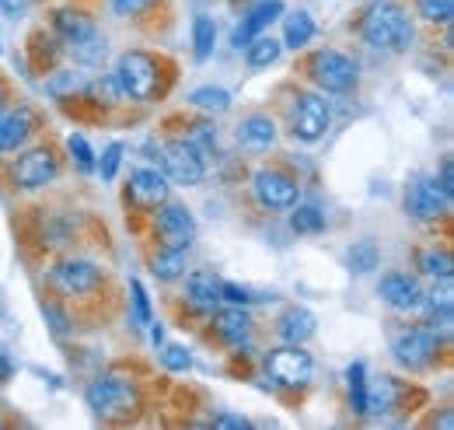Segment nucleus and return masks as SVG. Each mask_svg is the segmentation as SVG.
<instances>
[{
	"mask_svg": "<svg viewBox=\"0 0 454 430\" xmlns=\"http://www.w3.org/2000/svg\"><path fill=\"white\" fill-rule=\"evenodd\" d=\"M349 402H353V413H367V378H364V364H353L349 368Z\"/></svg>",
	"mask_w": 454,
	"mask_h": 430,
	"instance_id": "obj_33",
	"label": "nucleus"
},
{
	"mask_svg": "<svg viewBox=\"0 0 454 430\" xmlns=\"http://www.w3.org/2000/svg\"><path fill=\"white\" fill-rule=\"evenodd\" d=\"M378 291H381V298H385L392 308H398V312H412V308H419V305L427 301L419 280L409 276V273H385Z\"/></svg>",
	"mask_w": 454,
	"mask_h": 430,
	"instance_id": "obj_15",
	"label": "nucleus"
},
{
	"mask_svg": "<svg viewBox=\"0 0 454 430\" xmlns=\"http://www.w3.org/2000/svg\"><path fill=\"white\" fill-rule=\"evenodd\" d=\"M119 158H122V144H109V151L102 155V179H115Z\"/></svg>",
	"mask_w": 454,
	"mask_h": 430,
	"instance_id": "obj_40",
	"label": "nucleus"
},
{
	"mask_svg": "<svg viewBox=\"0 0 454 430\" xmlns=\"http://www.w3.org/2000/svg\"><path fill=\"white\" fill-rule=\"evenodd\" d=\"M238 144L245 151H270L277 144V123L270 115H248L241 126H238Z\"/></svg>",
	"mask_w": 454,
	"mask_h": 430,
	"instance_id": "obj_19",
	"label": "nucleus"
},
{
	"mask_svg": "<svg viewBox=\"0 0 454 430\" xmlns=\"http://www.w3.org/2000/svg\"><path fill=\"white\" fill-rule=\"evenodd\" d=\"M437 186H441V189H444V193H448V196H454V179H451V162H444V164H441V182H437Z\"/></svg>",
	"mask_w": 454,
	"mask_h": 430,
	"instance_id": "obj_42",
	"label": "nucleus"
},
{
	"mask_svg": "<svg viewBox=\"0 0 454 430\" xmlns=\"http://www.w3.org/2000/svg\"><path fill=\"white\" fill-rule=\"evenodd\" d=\"M419 4V14L434 25H448L454 14V0H416Z\"/></svg>",
	"mask_w": 454,
	"mask_h": 430,
	"instance_id": "obj_34",
	"label": "nucleus"
},
{
	"mask_svg": "<svg viewBox=\"0 0 454 430\" xmlns=\"http://www.w3.org/2000/svg\"><path fill=\"white\" fill-rule=\"evenodd\" d=\"M378 245L374 242H356L353 249H349V256H346V263L353 273H371V269H378Z\"/></svg>",
	"mask_w": 454,
	"mask_h": 430,
	"instance_id": "obj_29",
	"label": "nucleus"
},
{
	"mask_svg": "<svg viewBox=\"0 0 454 430\" xmlns=\"http://www.w3.org/2000/svg\"><path fill=\"white\" fill-rule=\"evenodd\" d=\"M67 147H70V155L77 158V164H81L84 171H91V168H95V151L88 147V140H84L81 133H70V140H67Z\"/></svg>",
	"mask_w": 454,
	"mask_h": 430,
	"instance_id": "obj_36",
	"label": "nucleus"
},
{
	"mask_svg": "<svg viewBox=\"0 0 454 430\" xmlns=\"http://www.w3.org/2000/svg\"><path fill=\"white\" fill-rule=\"evenodd\" d=\"M398 402L395 378H381L374 388H367V413H392Z\"/></svg>",
	"mask_w": 454,
	"mask_h": 430,
	"instance_id": "obj_24",
	"label": "nucleus"
},
{
	"mask_svg": "<svg viewBox=\"0 0 454 430\" xmlns=\"http://www.w3.org/2000/svg\"><path fill=\"white\" fill-rule=\"evenodd\" d=\"M113 77L115 84H119V92L126 99H133V102H154L165 92V67H161V60L151 53H140V50L122 53Z\"/></svg>",
	"mask_w": 454,
	"mask_h": 430,
	"instance_id": "obj_1",
	"label": "nucleus"
},
{
	"mask_svg": "<svg viewBox=\"0 0 454 430\" xmlns=\"http://www.w3.org/2000/svg\"><path fill=\"white\" fill-rule=\"evenodd\" d=\"M57 32L67 43V53L74 56L77 63L95 67V63L106 60V50H109L106 36L95 28V21L88 14H81V11H57Z\"/></svg>",
	"mask_w": 454,
	"mask_h": 430,
	"instance_id": "obj_4",
	"label": "nucleus"
},
{
	"mask_svg": "<svg viewBox=\"0 0 454 430\" xmlns=\"http://www.w3.org/2000/svg\"><path fill=\"white\" fill-rule=\"evenodd\" d=\"M416 39V28L409 21V14L392 4V0H381L367 11L364 18V43L374 46V50H392V53H402L409 50Z\"/></svg>",
	"mask_w": 454,
	"mask_h": 430,
	"instance_id": "obj_2",
	"label": "nucleus"
},
{
	"mask_svg": "<svg viewBox=\"0 0 454 430\" xmlns=\"http://www.w3.org/2000/svg\"><path fill=\"white\" fill-rule=\"evenodd\" d=\"M11 371H14V364H11V357H7V350L0 346V381H7V378H11Z\"/></svg>",
	"mask_w": 454,
	"mask_h": 430,
	"instance_id": "obj_44",
	"label": "nucleus"
},
{
	"mask_svg": "<svg viewBox=\"0 0 454 430\" xmlns=\"http://www.w3.org/2000/svg\"><path fill=\"white\" fill-rule=\"evenodd\" d=\"M252 193L266 211H290L301 200V186L297 179H290L280 168H262L252 179Z\"/></svg>",
	"mask_w": 454,
	"mask_h": 430,
	"instance_id": "obj_9",
	"label": "nucleus"
},
{
	"mask_svg": "<svg viewBox=\"0 0 454 430\" xmlns=\"http://www.w3.org/2000/svg\"><path fill=\"white\" fill-rule=\"evenodd\" d=\"M221 301H231V305H252L255 298L245 291V287H238V283H221Z\"/></svg>",
	"mask_w": 454,
	"mask_h": 430,
	"instance_id": "obj_38",
	"label": "nucleus"
},
{
	"mask_svg": "<svg viewBox=\"0 0 454 430\" xmlns=\"http://www.w3.org/2000/svg\"><path fill=\"white\" fill-rule=\"evenodd\" d=\"M214 322H217V336L224 339L227 346H241V343L252 339V315L241 305H234L227 312H217Z\"/></svg>",
	"mask_w": 454,
	"mask_h": 430,
	"instance_id": "obj_20",
	"label": "nucleus"
},
{
	"mask_svg": "<svg viewBox=\"0 0 454 430\" xmlns=\"http://www.w3.org/2000/svg\"><path fill=\"white\" fill-rule=\"evenodd\" d=\"M392 354H395V361L402 368L419 371V368L437 361L441 336H437V329H405V332H398L395 339H392Z\"/></svg>",
	"mask_w": 454,
	"mask_h": 430,
	"instance_id": "obj_7",
	"label": "nucleus"
},
{
	"mask_svg": "<svg viewBox=\"0 0 454 430\" xmlns=\"http://www.w3.org/2000/svg\"><path fill=\"white\" fill-rule=\"evenodd\" d=\"M28 4H32V0H0V11H4V14H21Z\"/></svg>",
	"mask_w": 454,
	"mask_h": 430,
	"instance_id": "obj_43",
	"label": "nucleus"
},
{
	"mask_svg": "<svg viewBox=\"0 0 454 430\" xmlns=\"http://www.w3.org/2000/svg\"><path fill=\"white\" fill-rule=\"evenodd\" d=\"M147 7H151V0H113V11L119 18H137Z\"/></svg>",
	"mask_w": 454,
	"mask_h": 430,
	"instance_id": "obj_39",
	"label": "nucleus"
},
{
	"mask_svg": "<svg viewBox=\"0 0 454 430\" xmlns=\"http://www.w3.org/2000/svg\"><path fill=\"white\" fill-rule=\"evenodd\" d=\"M185 291H189L192 308H200V312H217V305H221V280H217L214 273H192L189 283H185Z\"/></svg>",
	"mask_w": 454,
	"mask_h": 430,
	"instance_id": "obj_22",
	"label": "nucleus"
},
{
	"mask_svg": "<svg viewBox=\"0 0 454 430\" xmlns=\"http://www.w3.org/2000/svg\"><path fill=\"white\" fill-rule=\"evenodd\" d=\"M161 364L168 368V371H189L192 368V357H189V350L185 346H178V343H171V346H165V354H161Z\"/></svg>",
	"mask_w": 454,
	"mask_h": 430,
	"instance_id": "obj_35",
	"label": "nucleus"
},
{
	"mask_svg": "<svg viewBox=\"0 0 454 430\" xmlns=\"http://www.w3.org/2000/svg\"><path fill=\"white\" fill-rule=\"evenodd\" d=\"M129 196L144 207H158L168 200V175H161L158 168H137L129 175Z\"/></svg>",
	"mask_w": 454,
	"mask_h": 430,
	"instance_id": "obj_16",
	"label": "nucleus"
},
{
	"mask_svg": "<svg viewBox=\"0 0 454 430\" xmlns=\"http://www.w3.org/2000/svg\"><path fill=\"white\" fill-rule=\"evenodd\" d=\"M35 130V115L32 108H14L7 115H0V155L7 151H18Z\"/></svg>",
	"mask_w": 454,
	"mask_h": 430,
	"instance_id": "obj_18",
	"label": "nucleus"
},
{
	"mask_svg": "<svg viewBox=\"0 0 454 430\" xmlns=\"http://www.w3.org/2000/svg\"><path fill=\"white\" fill-rule=\"evenodd\" d=\"M214 427H234V430H245V427H248V420H245V417H231V413H221V417L214 420Z\"/></svg>",
	"mask_w": 454,
	"mask_h": 430,
	"instance_id": "obj_41",
	"label": "nucleus"
},
{
	"mask_svg": "<svg viewBox=\"0 0 454 430\" xmlns=\"http://www.w3.org/2000/svg\"><path fill=\"white\" fill-rule=\"evenodd\" d=\"M308 74L322 92H333V95H342L356 84V63L336 50H318L308 60Z\"/></svg>",
	"mask_w": 454,
	"mask_h": 430,
	"instance_id": "obj_5",
	"label": "nucleus"
},
{
	"mask_svg": "<svg viewBox=\"0 0 454 430\" xmlns=\"http://www.w3.org/2000/svg\"><path fill=\"white\" fill-rule=\"evenodd\" d=\"M284 14V4L280 0H262V4H255L252 11H248V18L238 25V32H234V46L241 50V46H248L255 36H262L277 18Z\"/></svg>",
	"mask_w": 454,
	"mask_h": 430,
	"instance_id": "obj_17",
	"label": "nucleus"
},
{
	"mask_svg": "<svg viewBox=\"0 0 454 430\" xmlns=\"http://www.w3.org/2000/svg\"><path fill=\"white\" fill-rule=\"evenodd\" d=\"M248 67H273L277 60H280V53H284V43H277V39H270V36H255L248 46Z\"/></svg>",
	"mask_w": 454,
	"mask_h": 430,
	"instance_id": "obj_25",
	"label": "nucleus"
},
{
	"mask_svg": "<svg viewBox=\"0 0 454 430\" xmlns=\"http://www.w3.org/2000/svg\"><path fill=\"white\" fill-rule=\"evenodd\" d=\"M419 269L427 276H434V280H451L454 263L444 249H427V252H419Z\"/></svg>",
	"mask_w": 454,
	"mask_h": 430,
	"instance_id": "obj_27",
	"label": "nucleus"
},
{
	"mask_svg": "<svg viewBox=\"0 0 454 430\" xmlns=\"http://www.w3.org/2000/svg\"><path fill=\"white\" fill-rule=\"evenodd\" d=\"M161 158H165V175L178 186H200L207 175V151L196 147L192 140H171Z\"/></svg>",
	"mask_w": 454,
	"mask_h": 430,
	"instance_id": "obj_8",
	"label": "nucleus"
},
{
	"mask_svg": "<svg viewBox=\"0 0 454 430\" xmlns=\"http://www.w3.org/2000/svg\"><path fill=\"white\" fill-rule=\"evenodd\" d=\"M151 273L158 280H178L185 273V249H161L154 259H151Z\"/></svg>",
	"mask_w": 454,
	"mask_h": 430,
	"instance_id": "obj_26",
	"label": "nucleus"
},
{
	"mask_svg": "<svg viewBox=\"0 0 454 430\" xmlns=\"http://www.w3.org/2000/svg\"><path fill=\"white\" fill-rule=\"evenodd\" d=\"M189 102L196 108H203V112H227L231 95H227L224 88H200V92H192Z\"/></svg>",
	"mask_w": 454,
	"mask_h": 430,
	"instance_id": "obj_30",
	"label": "nucleus"
},
{
	"mask_svg": "<svg viewBox=\"0 0 454 430\" xmlns=\"http://www.w3.org/2000/svg\"><path fill=\"white\" fill-rule=\"evenodd\" d=\"M266 371L284 388H304L315 375V361L308 350H301V343H286L266 357Z\"/></svg>",
	"mask_w": 454,
	"mask_h": 430,
	"instance_id": "obj_6",
	"label": "nucleus"
},
{
	"mask_svg": "<svg viewBox=\"0 0 454 430\" xmlns=\"http://www.w3.org/2000/svg\"><path fill=\"white\" fill-rule=\"evenodd\" d=\"M133 312H137V322L151 325V301H147L144 283H137V280H133Z\"/></svg>",
	"mask_w": 454,
	"mask_h": 430,
	"instance_id": "obj_37",
	"label": "nucleus"
},
{
	"mask_svg": "<svg viewBox=\"0 0 454 430\" xmlns=\"http://www.w3.org/2000/svg\"><path fill=\"white\" fill-rule=\"evenodd\" d=\"M59 175V162L50 147H35V151H25L14 168H11V179L18 189H43L50 186Z\"/></svg>",
	"mask_w": 454,
	"mask_h": 430,
	"instance_id": "obj_11",
	"label": "nucleus"
},
{
	"mask_svg": "<svg viewBox=\"0 0 454 430\" xmlns=\"http://www.w3.org/2000/svg\"><path fill=\"white\" fill-rule=\"evenodd\" d=\"M290 220H294V231H301V235H315V231L325 227V214L318 207H311V203H294Z\"/></svg>",
	"mask_w": 454,
	"mask_h": 430,
	"instance_id": "obj_28",
	"label": "nucleus"
},
{
	"mask_svg": "<svg viewBox=\"0 0 454 430\" xmlns=\"http://www.w3.org/2000/svg\"><path fill=\"white\" fill-rule=\"evenodd\" d=\"M405 211L416 220H437L451 211V196L437 186V179H416L405 189Z\"/></svg>",
	"mask_w": 454,
	"mask_h": 430,
	"instance_id": "obj_13",
	"label": "nucleus"
},
{
	"mask_svg": "<svg viewBox=\"0 0 454 430\" xmlns=\"http://www.w3.org/2000/svg\"><path fill=\"white\" fill-rule=\"evenodd\" d=\"M140 402H144L140 385L129 381V378L106 375V378H95L88 385V406L102 420H129V417H137Z\"/></svg>",
	"mask_w": 454,
	"mask_h": 430,
	"instance_id": "obj_3",
	"label": "nucleus"
},
{
	"mask_svg": "<svg viewBox=\"0 0 454 430\" xmlns=\"http://www.w3.org/2000/svg\"><path fill=\"white\" fill-rule=\"evenodd\" d=\"M315 315L308 312V308H301V305H294V308H286L284 315L277 319V336L284 339V343H304V339H311V332H315Z\"/></svg>",
	"mask_w": 454,
	"mask_h": 430,
	"instance_id": "obj_21",
	"label": "nucleus"
},
{
	"mask_svg": "<svg viewBox=\"0 0 454 430\" xmlns=\"http://www.w3.org/2000/svg\"><path fill=\"white\" fill-rule=\"evenodd\" d=\"M50 280L57 283L63 294L81 298V294H91V291L102 287V269L95 267V263H88V259H67V263H59L53 269Z\"/></svg>",
	"mask_w": 454,
	"mask_h": 430,
	"instance_id": "obj_14",
	"label": "nucleus"
},
{
	"mask_svg": "<svg viewBox=\"0 0 454 430\" xmlns=\"http://www.w3.org/2000/svg\"><path fill=\"white\" fill-rule=\"evenodd\" d=\"M192 43H196V56H210L214 43H217V25L210 18H196L192 21Z\"/></svg>",
	"mask_w": 454,
	"mask_h": 430,
	"instance_id": "obj_31",
	"label": "nucleus"
},
{
	"mask_svg": "<svg viewBox=\"0 0 454 430\" xmlns=\"http://www.w3.org/2000/svg\"><path fill=\"white\" fill-rule=\"evenodd\" d=\"M4 106H7V95H4V88H0V115H4Z\"/></svg>",
	"mask_w": 454,
	"mask_h": 430,
	"instance_id": "obj_45",
	"label": "nucleus"
},
{
	"mask_svg": "<svg viewBox=\"0 0 454 430\" xmlns=\"http://www.w3.org/2000/svg\"><path fill=\"white\" fill-rule=\"evenodd\" d=\"M154 227H158V238L165 242V249H189L192 238H196V220H192V214L182 203H168V200L158 203Z\"/></svg>",
	"mask_w": 454,
	"mask_h": 430,
	"instance_id": "obj_12",
	"label": "nucleus"
},
{
	"mask_svg": "<svg viewBox=\"0 0 454 430\" xmlns=\"http://www.w3.org/2000/svg\"><path fill=\"white\" fill-rule=\"evenodd\" d=\"M311 39H315V21H311V14H304V11L290 14L284 25V46H290V50H304Z\"/></svg>",
	"mask_w": 454,
	"mask_h": 430,
	"instance_id": "obj_23",
	"label": "nucleus"
},
{
	"mask_svg": "<svg viewBox=\"0 0 454 430\" xmlns=\"http://www.w3.org/2000/svg\"><path fill=\"white\" fill-rule=\"evenodd\" d=\"M333 123V112H329V102L322 95H297V106H294V119H290V133L304 144H315L325 137Z\"/></svg>",
	"mask_w": 454,
	"mask_h": 430,
	"instance_id": "obj_10",
	"label": "nucleus"
},
{
	"mask_svg": "<svg viewBox=\"0 0 454 430\" xmlns=\"http://www.w3.org/2000/svg\"><path fill=\"white\" fill-rule=\"evenodd\" d=\"M430 322L441 325V332H451V291L444 287L441 294H430Z\"/></svg>",
	"mask_w": 454,
	"mask_h": 430,
	"instance_id": "obj_32",
	"label": "nucleus"
}]
</instances>
